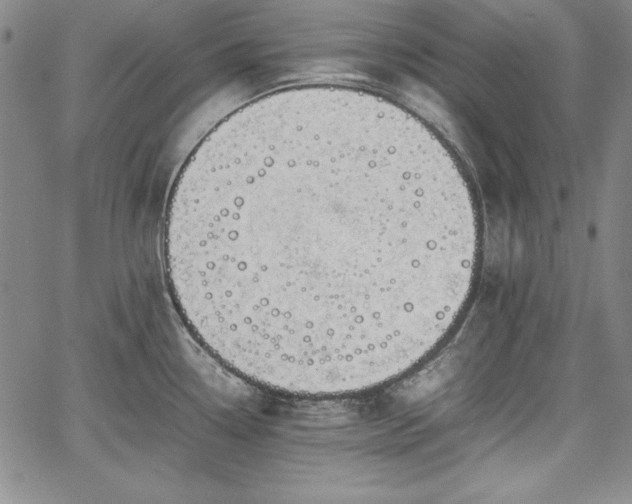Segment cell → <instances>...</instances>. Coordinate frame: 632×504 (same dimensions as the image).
Returning <instances> with one entry per match:
<instances>
[{
    "mask_svg": "<svg viewBox=\"0 0 632 504\" xmlns=\"http://www.w3.org/2000/svg\"><path fill=\"white\" fill-rule=\"evenodd\" d=\"M480 236L448 167L394 124L307 110L191 158L164 238L172 294L219 361L296 395L397 377L451 330Z\"/></svg>",
    "mask_w": 632,
    "mask_h": 504,
    "instance_id": "cell-1",
    "label": "cell"
}]
</instances>
